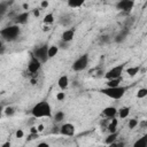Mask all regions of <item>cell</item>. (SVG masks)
Segmentation results:
<instances>
[{
	"label": "cell",
	"instance_id": "26",
	"mask_svg": "<svg viewBox=\"0 0 147 147\" xmlns=\"http://www.w3.org/2000/svg\"><path fill=\"white\" fill-rule=\"evenodd\" d=\"M138 125V121L136 118H132V119H129V123H127V126L130 130H133L136 126Z\"/></svg>",
	"mask_w": 147,
	"mask_h": 147
},
{
	"label": "cell",
	"instance_id": "40",
	"mask_svg": "<svg viewBox=\"0 0 147 147\" xmlns=\"http://www.w3.org/2000/svg\"><path fill=\"white\" fill-rule=\"evenodd\" d=\"M2 113H3V107L0 106V118H1V116H2Z\"/></svg>",
	"mask_w": 147,
	"mask_h": 147
},
{
	"label": "cell",
	"instance_id": "37",
	"mask_svg": "<svg viewBox=\"0 0 147 147\" xmlns=\"http://www.w3.org/2000/svg\"><path fill=\"white\" fill-rule=\"evenodd\" d=\"M39 15H40V9H34V10H33V16L38 17Z\"/></svg>",
	"mask_w": 147,
	"mask_h": 147
},
{
	"label": "cell",
	"instance_id": "27",
	"mask_svg": "<svg viewBox=\"0 0 147 147\" xmlns=\"http://www.w3.org/2000/svg\"><path fill=\"white\" fill-rule=\"evenodd\" d=\"M7 6H8V2H0V17L6 13Z\"/></svg>",
	"mask_w": 147,
	"mask_h": 147
},
{
	"label": "cell",
	"instance_id": "35",
	"mask_svg": "<svg viewBox=\"0 0 147 147\" xmlns=\"http://www.w3.org/2000/svg\"><path fill=\"white\" fill-rule=\"evenodd\" d=\"M1 147H11V142L10 141H6L1 145Z\"/></svg>",
	"mask_w": 147,
	"mask_h": 147
},
{
	"label": "cell",
	"instance_id": "3",
	"mask_svg": "<svg viewBox=\"0 0 147 147\" xmlns=\"http://www.w3.org/2000/svg\"><path fill=\"white\" fill-rule=\"evenodd\" d=\"M20 33H21V29L16 24L6 26L2 30H0V36L6 41H14V40H16L18 38Z\"/></svg>",
	"mask_w": 147,
	"mask_h": 147
},
{
	"label": "cell",
	"instance_id": "21",
	"mask_svg": "<svg viewBox=\"0 0 147 147\" xmlns=\"http://www.w3.org/2000/svg\"><path fill=\"white\" fill-rule=\"evenodd\" d=\"M121 82H122V77L116 78V79H110L106 84H107V87H117V86H119Z\"/></svg>",
	"mask_w": 147,
	"mask_h": 147
},
{
	"label": "cell",
	"instance_id": "31",
	"mask_svg": "<svg viewBox=\"0 0 147 147\" xmlns=\"http://www.w3.org/2000/svg\"><path fill=\"white\" fill-rule=\"evenodd\" d=\"M64 98H65V94H64V92H59V93L56 94V99H57L59 101H62V100H64Z\"/></svg>",
	"mask_w": 147,
	"mask_h": 147
},
{
	"label": "cell",
	"instance_id": "7",
	"mask_svg": "<svg viewBox=\"0 0 147 147\" xmlns=\"http://www.w3.org/2000/svg\"><path fill=\"white\" fill-rule=\"evenodd\" d=\"M41 68V63L39 62V60H37L32 53H30V60L28 62V70L30 74H37Z\"/></svg>",
	"mask_w": 147,
	"mask_h": 147
},
{
	"label": "cell",
	"instance_id": "17",
	"mask_svg": "<svg viewBox=\"0 0 147 147\" xmlns=\"http://www.w3.org/2000/svg\"><path fill=\"white\" fill-rule=\"evenodd\" d=\"M117 114H118V117H119L121 119H124V118H126V117L129 116V114H130V108H129V107H122L119 110H117Z\"/></svg>",
	"mask_w": 147,
	"mask_h": 147
},
{
	"label": "cell",
	"instance_id": "9",
	"mask_svg": "<svg viewBox=\"0 0 147 147\" xmlns=\"http://www.w3.org/2000/svg\"><path fill=\"white\" fill-rule=\"evenodd\" d=\"M59 131H60V133L63 134V136L71 137V136L75 134V132H76V127H75V125H72L71 123H64V124L61 125V127H60Z\"/></svg>",
	"mask_w": 147,
	"mask_h": 147
},
{
	"label": "cell",
	"instance_id": "12",
	"mask_svg": "<svg viewBox=\"0 0 147 147\" xmlns=\"http://www.w3.org/2000/svg\"><path fill=\"white\" fill-rule=\"evenodd\" d=\"M29 17H30L29 11L21 13V14H18V15L15 17V24H16V25H18V24H25V23L29 21Z\"/></svg>",
	"mask_w": 147,
	"mask_h": 147
},
{
	"label": "cell",
	"instance_id": "24",
	"mask_svg": "<svg viewBox=\"0 0 147 147\" xmlns=\"http://www.w3.org/2000/svg\"><path fill=\"white\" fill-rule=\"evenodd\" d=\"M63 119H64V113L63 111H57L54 116V121L56 123H59V122H62Z\"/></svg>",
	"mask_w": 147,
	"mask_h": 147
},
{
	"label": "cell",
	"instance_id": "41",
	"mask_svg": "<svg viewBox=\"0 0 147 147\" xmlns=\"http://www.w3.org/2000/svg\"><path fill=\"white\" fill-rule=\"evenodd\" d=\"M23 8L24 9H29V5L28 3H23Z\"/></svg>",
	"mask_w": 147,
	"mask_h": 147
},
{
	"label": "cell",
	"instance_id": "19",
	"mask_svg": "<svg viewBox=\"0 0 147 147\" xmlns=\"http://www.w3.org/2000/svg\"><path fill=\"white\" fill-rule=\"evenodd\" d=\"M140 71V67L139 65H134V67H129L126 69V74L130 76V77H134L136 75H138Z\"/></svg>",
	"mask_w": 147,
	"mask_h": 147
},
{
	"label": "cell",
	"instance_id": "32",
	"mask_svg": "<svg viewBox=\"0 0 147 147\" xmlns=\"http://www.w3.org/2000/svg\"><path fill=\"white\" fill-rule=\"evenodd\" d=\"M15 136H16V138H23V137H24V132H23V130L18 129V130L15 132Z\"/></svg>",
	"mask_w": 147,
	"mask_h": 147
},
{
	"label": "cell",
	"instance_id": "2",
	"mask_svg": "<svg viewBox=\"0 0 147 147\" xmlns=\"http://www.w3.org/2000/svg\"><path fill=\"white\" fill-rule=\"evenodd\" d=\"M127 90V86H117V87H105V88H101L100 90V93L110 98V99H114V100H119L123 98V95L125 94Z\"/></svg>",
	"mask_w": 147,
	"mask_h": 147
},
{
	"label": "cell",
	"instance_id": "39",
	"mask_svg": "<svg viewBox=\"0 0 147 147\" xmlns=\"http://www.w3.org/2000/svg\"><path fill=\"white\" fill-rule=\"evenodd\" d=\"M37 130H38V132H41V131H44V125H42V124H39V125L37 126Z\"/></svg>",
	"mask_w": 147,
	"mask_h": 147
},
{
	"label": "cell",
	"instance_id": "20",
	"mask_svg": "<svg viewBox=\"0 0 147 147\" xmlns=\"http://www.w3.org/2000/svg\"><path fill=\"white\" fill-rule=\"evenodd\" d=\"M67 3L71 8H78V7L84 5V0H69Z\"/></svg>",
	"mask_w": 147,
	"mask_h": 147
},
{
	"label": "cell",
	"instance_id": "1",
	"mask_svg": "<svg viewBox=\"0 0 147 147\" xmlns=\"http://www.w3.org/2000/svg\"><path fill=\"white\" fill-rule=\"evenodd\" d=\"M31 114L36 118H41V117L51 118L53 115L52 107L47 101H40V102L36 103L31 109Z\"/></svg>",
	"mask_w": 147,
	"mask_h": 147
},
{
	"label": "cell",
	"instance_id": "13",
	"mask_svg": "<svg viewBox=\"0 0 147 147\" xmlns=\"http://www.w3.org/2000/svg\"><path fill=\"white\" fill-rule=\"evenodd\" d=\"M57 85H59V87H60L61 90L64 91V90L68 87V85H69V78H68V76H65V75L61 76V77L59 78V80H57Z\"/></svg>",
	"mask_w": 147,
	"mask_h": 147
},
{
	"label": "cell",
	"instance_id": "33",
	"mask_svg": "<svg viewBox=\"0 0 147 147\" xmlns=\"http://www.w3.org/2000/svg\"><path fill=\"white\" fill-rule=\"evenodd\" d=\"M48 6H49V2H48V1H46V0H45V1H41V3H40V7H41L42 9L47 8Z\"/></svg>",
	"mask_w": 147,
	"mask_h": 147
},
{
	"label": "cell",
	"instance_id": "30",
	"mask_svg": "<svg viewBox=\"0 0 147 147\" xmlns=\"http://www.w3.org/2000/svg\"><path fill=\"white\" fill-rule=\"evenodd\" d=\"M109 147H125V144L119 141V142H113L109 145Z\"/></svg>",
	"mask_w": 147,
	"mask_h": 147
},
{
	"label": "cell",
	"instance_id": "23",
	"mask_svg": "<svg viewBox=\"0 0 147 147\" xmlns=\"http://www.w3.org/2000/svg\"><path fill=\"white\" fill-rule=\"evenodd\" d=\"M53 22H54V15H53V13L46 14L45 17H44V23L45 24H52Z\"/></svg>",
	"mask_w": 147,
	"mask_h": 147
},
{
	"label": "cell",
	"instance_id": "4",
	"mask_svg": "<svg viewBox=\"0 0 147 147\" xmlns=\"http://www.w3.org/2000/svg\"><path fill=\"white\" fill-rule=\"evenodd\" d=\"M47 49H48V46L47 45H41V46H38L36 48H33V51L31 52L32 55L39 60L40 63H45L48 61V56H47Z\"/></svg>",
	"mask_w": 147,
	"mask_h": 147
},
{
	"label": "cell",
	"instance_id": "14",
	"mask_svg": "<svg viewBox=\"0 0 147 147\" xmlns=\"http://www.w3.org/2000/svg\"><path fill=\"white\" fill-rule=\"evenodd\" d=\"M117 124H118V121H117L115 117L110 119V122H109V124H108V126H107V129H108L109 133L117 132Z\"/></svg>",
	"mask_w": 147,
	"mask_h": 147
},
{
	"label": "cell",
	"instance_id": "5",
	"mask_svg": "<svg viewBox=\"0 0 147 147\" xmlns=\"http://www.w3.org/2000/svg\"><path fill=\"white\" fill-rule=\"evenodd\" d=\"M87 64H88V54H83L72 63L71 68L74 71H82L86 69Z\"/></svg>",
	"mask_w": 147,
	"mask_h": 147
},
{
	"label": "cell",
	"instance_id": "28",
	"mask_svg": "<svg viewBox=\"0 0 147 147\" xmlns=\"http://www.w3.org/2000/svg\"><path fill=\"white\" fill-rule=\"evenodd\" d=\"M3 113H5L7 116H11V115H14L15 109H14L13 107H6V108H3Z\"/></svg>",
	"mask_w": 147,
	"mask_h": 147
},
{
	"label": "cell",
	"instance_id": "10",
	"mask_svg": "<svg viewBox=\"0 0 147 147\" xmlns=\"http://www.w3.org/2000/svg\"><path fill=\"white\" fill-rule=\"evenodd\" d=\"M75 37V29H67L61 34V40L64 42H70Z\"/></svg>",
	"mask_w": 147,
	"mask_h": 147
},
{
	"label": "cell",
	"instance_id": "6",
	"mask_svg": "<svg viewBox=\"0 0 147 147\" xmlns=\"http://www.w3.org/2000/svg\"><path fill=\"white\" fill-rule=\"evenodd\" d=\"M123 69H124V64H118V65H116V67H113L111 69H109V70L105 74V78H106L107 80L119 78V77H122Z\"/></svg>",
	"mask_w": 147,
	"mask_h": 147
},
{
	"label": "cell",
	"instance_id": "11",
	"mask_svg": "<svg viewBox=\"0 0 147 147\" xmlns=\"http://www.w3.org/2000/svg\"><path fill=\"white\" fill-rule=\"evenodd\" d=\"M117 115V109L115 107H106L103 110H102V116L106 117V118H114L115 116Z\"/></svg>",
	"mask_w": 147,
	"mask_h": 147
},
{
	"label": "cell",
	"instance_id": "15",
	"mask_svg": "<svg viewBox=\"0 0 147 147\" xmlns=\"http://www.w3.org/2000/svg\"><path fill=\"white\" fill-rule=\"evenodd\" d=\"M59 52V47L57 45H52V46H48V49H47V56L48 59H52Z\"/></svg>",
	"mask_w": 147,
	"mask_h": 147
},
{
	"label": "cell",
	"instance_id": "29",
	"mask_svg": "<svg viewBox=\"0 0 147 147\" xmlns=\"http://www.w3.org/2000/svg\"><path fill=\"white\" fill-rule=\"evenodd\" d=\"M68 46H69V44H68V42H64V41H62V40H61V41L59 42V45H57V47H59V48H62V49H67Z\"/></svg>",
	"mask_w": 147,
	"mask_h": 147
},
{
	"label": "cell",
	"instance_id": "25",
	"mask_svg": "<svg viewBox=\"0 0 147 147\" xmlns=\"http://www.w3.org/2000/svg\"><path fill=\"white\" fill-rule=\"evenodd\" d=\"M146 95H147V88H140V90H138V93H137V98L138 99H144Z\"/></svg>",
	"mask_w": 147,
	"mask_h": 147
},
{
	"label": "cell",
	"instance_id": "22",
	"mask_svg": "<svg viewBox=\"0 0 147 147\" xmlns=\"http://www.w3.org/2000/svg\"><path fill=\"white\" fill-rule=\"evenodd\" d=\"M117 136H118V133H117V132L109 133V134H108V137L106 138V144H107V145H110V144L115 142V141H116V139H117Z\"/></svg>",
	"mask_w": 147,
	"mask_h": 147
},
{
	"label": "cell",
	"instance_id": "16",
	"mask_svg": "<svg viewBox=\"0 0 147 147\" xmlns=\"http://www.w3.org/2000/svg\"><path fill=\"white\" fill-rule=\"evenodd\" d=\"M127 33H129V30L127 29H124V30H122L117 36H116V38H115V41L116 42H122V41H124L125 39H126V36H127Z\"/></svg>",
	"mask_w": 147,
	"mask_h": 147
},
{
	"label": "cell",
	"instance_id": "8",
	"mask_svg": "<svg viewBox=\"0 0 147 147\" xmlns=\"http://www.w3.org/2000/svg\"><path fill=\"white\" fill-rule=\"evenodd\" d=\"M133 6H134V1H132V0H121L116 3V8L118 10H122L125 13L131 11Z\"/></svg>",
	"mask_w": 147,
	"mask_h": 147
},
{
	"label": "cell",
	"instance_id": "34",
	"mask_svg": "<svg viewBox=\"0 0 147 147\" xmlns=\"http://www.w3.org/2000/svg\"><path fill=\"white\" fill-rule=\"evenodd\" d=\"M37 147H51V146H49V144H47V142H39V144L37 145Z\"/></svg>",
	"mask_w": 147,
	"mask_h": 147
},
{
	"label": "cell",
	"instance_id": "18",
	"mask_svg": "<svg viewBox=\"0 0 147 147\" xmlns=\"http://www.w3.org/2000/svg\"><path fill=\"white\" fill-rule=\"evenodd\" d=\"M132 147H147V137L144 136V137L139 138L138 140H136Z\"/></svg>",
	"mask_w": 147,
	"mask_h": 147
},
{
	"label": "cell",
	"instance_id": "38",
	"mask_svg": "<svg viewBox=\"0 0 147 147\" xmlns=\"http://www.w3.org/2000/svg\"><path fill=\"white\" fill-rule=\"evenodd\" d=\"M30 132H31V133H33V134H37V133H38V130H37V127H36V126H32V127H31V130H30Z\"/></svg>",
	"mask_w": 147,
	"mask_h": 147
},
{
	"label": "cell",
	"instance_id": "36",
	"mask_svg": "<svg viewBox=\"0 0 147 147\" xmlns=\"http://www.w3.org/2000/svg\"><path fill=\"white\" fill-rule=\"evenodd\" d=\"M3 51H5V46H3V41H2V40H0V54H1V53H3Z\"/></svg>",
	"mask_w": 147,
	"mask_h": 147
}]
</instances>
